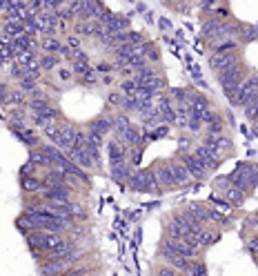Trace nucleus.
<instances>
[{"label": "nucleus", "mask_w": 258, "mask_h": 276, "mask_svg": "<svg viewBox=\"0 0 258 276\" xmlns=\"http://www.w3.org/2000/svg\"><path fill=\"white\" fill-rule=\"evenodd\" d=\"M25 214L31 218L33 223H36L38 232H47V234H60V232H63L65 227H67L65 223L58 221V218L49 216V214H47L42 207H29Z\"/></svg>", "instance_id": "1"}, {"label": "nucleus", "mask_w": 258, "mask_h": 276, "mask_svg": "<svg viewBox=\"0 0 258 276\" xmlns=\"http://www.w3.org/2000/svg\"><path fill=\"white\" fill-rule=\"evenodd\" d=\"M258 89V74H250L247 78H243L241 83H238V87L234 89V94L229 96V101H232L234 107H245V103H247V98L252 96Z\"/></svg>", "instance_id": "2"}, {"label": "nucleus", "mask_w": 258, "mask_h": 276, "mask_svg": "<svg viewBox=\"0 0 258 276\" xmlns=\"http://www.w3.org/2000/svg\"><path fill=\"white\" fill-rule=\"evenodd\" d=\"M27 243H29L31 250H54L60 243H65L63 234H47V232H31L27 234Z\"/></svg>", "instance_id": "3"}, {"label": "nucleus", "mask_w": 258, "mask_h": 276, "mask_svg": "<svg viewBox=\"0 0 258 276\" xmlns=\"http://www.w3.org/2000/svg\"><path fill=\"white\" fill-rule=\"evenodd\" d=\"M129 187L136 189V192H156L158 189V183L154 178V172H133L129 176Z\"/></svg>", "instance_id": "4"}, {"label": "nucleus", "mask_w": 258, "mask_h": 276, "mask_svg": "<svg viewBox=\"0 0 258 276\" xmlns=\"http://www.w3.org/2000/svg\"><path fill=\"white\" fill-rule=\"evenodd\" d=\"M218 80H221V85H223V89H225L227 96H232L234 89H236L238 83L243 80V78H241V67H238V63L234 65V67L221 71V74H218Z\"/></svg>", "instance_id": "5"}, {"label": "nucleus", "mask_w": 258, "mask_h": 276, "mask_svg": "<svg viewBox=\"0 0 258 276\" xmlns=\"http://www.w3.org/2000/svg\"><path fill=\"white\" fill-rule=\"evenodd\" d=\"M162 247H167L169 252H174V254L183 256V259H189V261H194L196 256H198V247L189 245V243H185V241L167 239V241H165V245H162Z\"/></svg>", "instance_id": "6"}, {"label": "nucleus", "mask_w": 258, "mask_h": 276, "mask_svg": "<svg viewBox=\"0 0 258 276\" xmlns=\"http://www.w3.org/2000/svg\"><path fill=\"white\" fill-rule=\"evenodd\" d=\"M196 156H198L200 160H203V165L212 172V169L218 167V163H221V149H216V147H196Z\"/></svg>", "instance_id": "7"}, {"label": "nucleus", "mask_w": 258, "mask_h": 276, "mask_svg": "<svg viewBox=\"0 0 258 276\" xmlns=\"http://www.w3.org/2000/svg\"><path fill=\"white\" fill-rule=\"evenodd\" d=\"M183 165L187 167V172L192 174V178H198V180H203L205 176H207V172H209V169L203 165V160H200L196 154H185Z\"/></svg>", "instance_id": "8"}, {"label": "nucleus", "mask_w": 258, "mask_h": 276, "mask_svg": "<svg viewBox=\"0 0 258 276\" xmlns=\"http://www.w3.org/2000/svg\"><path fill=\"white\" fill-rule=\"evenodd\" d=\"M236 65V54H232V51H227V54H212V58H209V67H212L216 74H221V71H225L229 67H234Z\"/></svg>", "instance_id": "9"}, {"label": "nucleus", "mask_w": 258, "mask_h": 276, "mask_svg": "<svg viewBox=\"0 0 258 276\" xmlns=\"http://www.w3.org/2000/svg\"><path fill=\"white\" fill-rule=\"evenodd\" d=\"M71 261H49L47 265L40 268V276H65L71 272Z\"/></svg>", "instance_id": "10"}, {"label": "nucleus", "mask_w": 258, "mask_h": 276, "mask_svg": "<svg viewBox=\"0 0 258 276\" xmlns=\"http://www.w3.org/2000/svg\"><path fill=\"white\" fill-rule=\"evenodd\" d=\"M162 256H165V259L169 261L176 270H180L185 276H189V270H192V261H189V259H183V256L174 254V252H169L167 247H162Z\"/></svg>", "instance_id": "11"}, {"label": "nucleus", "mask_w": 258, "mask_h": 276, "mask_svg": "<svg viewBox=\"0 0 258 276\" xmlns=\"http://www.w3.org/2000/svg\"><path fill=\"white\" fill-rule=\"evenodd\" d=\"M107 154H109V167H114V165H123L125 163V145H123L121 140H112L107 147Z\"/></svg>", "instance_id": "12"}, {"label": "nucleus", "mask_w": 258, "mask_h": 276, "mask_svg": "<svg viewBox=\"0 0 258 276\" xmlns=\"http://www.w3.org/2000/svg\"><path fill=\"white\" fill-rule=\"evenodd\" d=\"M169 169H171L174 185H189V183H192V174L187 172V167H185L183 163H171Z\"/></svg>", "instance_id": "13"}, {"label": "nucleus", "mask_w": 258, "mask_h": 276, "mask_svg": "<svg viewBox=\"0 0 258 276\" xmlns=\"http://www.w3.org/2000/svg\"><path fill=\"white\" fill-rule=\"evenodd\" d=\"M154 178H156V183H158L160 187H174V178H171L169 165H160V167H156Z\"/></svg>", "instance_id": "14"}, {"label": "nucleus", "mask_w": 258, "mask_h": 276, "mask_svg": "<svg viewBox=\"0 0 258 276\" xmlns=\"http://www.w3.org/2000/svg\"><path fill=\"white\" fill-rule=\"evenodd\" d=\"M42 185H45L47 189H60V187H65V176L60 172H51V174L45 176Z\"/></svg>", "instance_id": "15"}, {"label": "nucleus", "mask_w": 258, "mask_h": 276, "mask_svg": "<svg viewBox=\"0 0 258 276\" xmlns=\"http://www.w3.org/2000/svg\"><path fill=\"white\" fill-rule=\"evenodd\" d=\"M40 47L45 54H51V56H58V51H63V45H60L58 38H42Z\"/></svg>", "instance_id": "16"}, {"label": "nucleus", "mask_w": 258, "mask_h": 276, "mask_svg": "<svg viewBox=\"0 0 258 276\" xmlns=\"http://www.w3.org/2000/svg\"><path fill=\"white\" fill-rule=\"evenodd\" d=\"M112 125H114V121H109V118L100 116V118H96V121L92 123V125H89V132H96V134L105 136L109 130H112Z\"/></svg>", "instance_id": "17"}, {"label": "nucleus", "mask_w": 258, "mask_h": 276, "mask_svg": "<svg viewBox=\"0 0 258 276\" xmlns=\"http://www.w3.org/2000/svg\"><path fill=\"white\" fill-rule=\"evenodd\" d=\"M109 174H112L114 180H129L131 169H129L127 163H123V165H114V167H109Z\"/></svg>", "instance_id": "18"}, {"label": "nucleus", "mask_w": 258, "mask_h": 276, "mask_svg": "<svg viewBox=\"0 0 258 276\" xmlns=\"http://www.w3.org/2000/svg\"><path fill=\"white\" fill-rule=\"evenodd\" d=\"M196 243H198V247H207V245H212V243H216L218 236L214 234V232H209V230H200V232H196Z\"/></svg>", "instance_id": "19"}, {"label": "nucleus", "mask_w": 258, "mask_h": 276, "mask_svg": "<svg viewBox=\"0 0 258 276\" xmlns=\"http://www.w3.org/2000/svg\"><path fill=\"white\" fill-rule=\"evenodd\" d=\"M20 185H22V189H25V192H40V187H42L40 178H36V176H22Z\"/></svg>", "instance_id": "20"}, {"label": "nucleus", "mask_w": 258, "mask_h": 276, "mask_svg": "<svg viewBox=\"0 0 258 276\" xmlns=\"http://www.w3.org/2000/svg\"><path fill=\"white\" fill-rule=\"evenodd\" d=\"M256 112H258V89L252 94L250 98H247V103H245V114H247V118H250V121H254Z\"/></svg>", "instance_id": "21"}, {"label": "nucleus", "mask_w": 258, "mask_h": 276, "mask_svg": "<svg viewBox=\"0 0 258 276\" xmlns=\"http://www.w3.org/2000/svg\"><path fill=\"white\" fill-rule=\"evenodd\" d=\"M16 225H18V227H20V230H22V232H25V234H31V232H38L36 223H33V221H31V218H29V216H27V214H22V216H20V218H18V221H16Z\"/></svg>", "instance_id": "22"}, {"label": "nucleus", "mask_w": 258, "mask_h": 276, "mask_svg": "<svg viewBox=\"0 0 258 276\" xmlns=\"http://www.w3.org/2000/svg\"><path fill=\"white\" fill-rule=\"evenodd\" d=\"M225 198L229 203H236V205H238V203H243V198H245V192H241L238 187H234V185H232V187L225 189Z\"/></svg>", "instance_id": "23"}, {"label": "nucleus", "mask_w": 258, "mask_h": 276, "mask_svg": "<svg viewBox=\"0 0 258 276\" xmlns=\"http://www.w3.org/2000/svg\"><path fill=\"white\" fill-rule=\"evenodd\" d=\"M123 142H125L127 147H136L138 142H140V134H138L136 130H129V132H125V134H123Z\"/></svg>", "instance_id": "24"}, {"label": "nucleus", "mask_w": 258, "mask_h": 276, "mask_svg": "<svg viewBox=\"0 0 258 276\" xmlns=\"http://www.w3.org/2000/svg\"><path fill=\"white\" fill-rule=\"evenodd\" d=\"M114 125H116V132L121 134V138H123V134H125V132L131 130V123H129V118L125 116V114H123V116H118L116 121H114Z\"/></svg>", "instance_id": "25"}, {"label": "nucleus", "mask_w": 258, "mask_h": 276, "mask_svg": "<svg viewBox=\"0 0 258 276\" xmlns=\"http://www.w3.org/2000/svg\"><path fill=\"white\" fill-rule=\"evenodd\" d=\"M60 130H63V127H60L58 123H54V125H47L42 132H45V136H47V138H51V140L56 142V140L60 138Z\"/></svg>", "instance_id": "26"}, {"label": "nucleus", "mask_w": 258, "mask_h": 276, "mask_svg": "<svg viewBox=\"0 0 258 276\" xmlns=\"http://www.w3.org/2000/svg\"><path fill=\"white\" fill-rule=\"evenodd\" d=\"M31 160H33L36 165H42V167H49V165H51V160L47 158V156L42 154L40 149H38V151H31Z\"/></svg>", "instance_id": "27"}, {"label": "nucleus", "mask_w": 258, "mask_h": 276, "mask_svg": "<svg viewBox=\"0 0 258 276\" xmlns=\"http://www.w3.org/2000/svg\"><path fill=\"white\" fill-rule=\"evenodd\" d=\"M58 65V56H51V54H45L40 58V67L42 69H51V67H56Z\"/></svg>", "instance_id": "28"}, {"label": "nucleus", "mask_w": 258, "mask_h": 276, "mask_svg": "<svg viewBox=\"0 0 258 276\" xmlns=\"http://www.w3.org/2000/svg\"><path fill=\"white\" fill-rule=\"evenodd\" d=\"M87 71H89V63H87V60H74V74L76 76H80V78H83Z\"/></svg>", "instance_id": "29"}, {"label": "nucleus", "mask_w": 258, "mask_h": 276, "mask_svg": "<svg viewBox=\"0 0 258 276\" xmlns=\"http://www.w3.org/2000/svg\"><path fill=\"white\" fill-rule=\"evenodd\" d=\"M27 103V94L22 89H11V105H25Z\"/></svg>", "instance_id": "30"}, {"label": "nucleus", "mask_w": 258, "mask_h": 276, "mask_svg": "<svg viewBox=\"0 0 258 276\" xmlns=\"http://www.w3.org/2000/svg\"><path fill=\"white\" fill-rule=\"evenodd\" d=\"M0 105H11V89L0 83Z\"/></svg>", "instance_id": "31"}, {"label": "nucleus", "mask_w": 258, "mask_h": 276, "mask_svg": "<svg viewBox=\"0 0 258 276\" xmlns=\"http://www.w3.org/2000/svg\"><path fill=\"white\" fill-rule=\"evenodd\" d=\"M189 276H207L203 263H192V270H189Z\"/></svg>", "instance_id": "32"}, {"label": "nucleus", "mask_w": 258, "mask_h": 276, "mask_svg": "<svg viewBox=\"0 0 258 276\" xmlns=\"http://www.w3.org/2000/svg\"><path fill=\"white\" fill-rule=\"evenodd\" d=\"M83 80H85V83H96V80H98V74H96L94 69H89L87 74L83 76Z\"/></svg>", "instance_id": "33"}, {"label": "nucleus", "mask_w": 258, "mask_h": 276, "mask_svg": "<svg viewBox=\"0 0 258 276\" xmlns=\"http://www.w3.org/2000/svg\"><path fill=\"white\" fill-rule=\"evenodd\" d=\"M33 167H36V163H33V160H29V163H25V165H22V176H31Z\"/></svg>", "instance_id": "34"}, {"label": "nucleus", "mask_w": 258, "mask_h": 276, "mask_svg": "<svg viewBox=\"0 0 258 276\" xmlns=\"http://www.w3.org/2000/svg\"><path fill=\"white\" fill-rule=\"evenodd\" d=\"M158 276H178V272H176L174 268H160L158 270Z\"/></svg>", "instance_id": "35"}, {"label": "nucleus", "mask_w": 258, "mask_h": 276, "mask_svg": "<svg viewBox=\"0 0 258 276\" xmlns=\"http://www.w3.org/2000/svg\"><path fill=\"white\" fill-rule=\"evenodd\" d=\"M80 47V38L78 36H69V49H78Z\"/></svg>", "instance_id": "36"}, {"label": "nucleus", "mask_w": 258, "mask_h": 276, "mask_svg": "<svg viewBox=\"0 0 258 276\" xmlns=\"http://www.w3.org/2000/svg\"><path fill=\"white\" fill-rule=\"evenodd\" d=\"M58 76H60V80H71V71L69 69H58Z\"/></svg>", "instance_id": "37"}, {"label": "nucleus", "mask_w": 258, "mask_h": 276, "mask_svg": "<svg viewBox=\"0 0 258 276\" xmlns=\"http://www.w3.org/2000/svg\"><path fill=\"white\" fill-rule=\"evenodd\" d=\"M250 252H252V254H258V236L250 241Z\"/></svg>", "instance_id": "38"}, {"label": "nucleus", "mask_w": 258, "mask_h": 276, "mask_svg": "<svg viewBox=\"0 0 258 276\" xmlns=\"http://www.w3.org/2000/svg\"><path fill=\"white\" fill-rule=\"evenodd\" d=\"M109 103L121 105V103H123V96H118V94H109Z\"/></svg>", "instance_id": "39"}, {"label": "nucleus", "mask_w": 258, "mask_h": 276, "mask_svg": "<svg viewBox=\"0 0 258 276\" xmlns=\"http://www.w3.org/2000/svg\"><path fill=\"white\" fill-rule=\"evenodd\" d=\"M243 38H245V40H252V38H256V31L254 29H245V36H243Z\"/></svg>", "instance_id": "40"}, {"label": "nucleus", "mask_w": 258, "mask_h": 276, "mask_svg": "<svg viewBox=\"0 0 258 276\" xmlns=\"http://www.w3.org/2000/svg\"><path fill=\"white\" fill-rule=\"evenodd\" d=\"M65 276H83V272H67Z\"/></svg>", "instance_id": "41"}]
</instances>
